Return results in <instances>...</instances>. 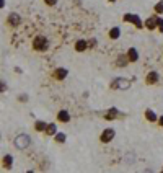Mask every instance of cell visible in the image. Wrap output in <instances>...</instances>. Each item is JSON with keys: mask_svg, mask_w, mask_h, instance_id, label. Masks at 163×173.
<instances>
[{"mask_svg": "<svg viewBox=\"0 0 163 173\" xmlns=\"http://www.w3.org/2000/svg\"><path fill=\"white\" fill-rule=\"evenodd\" d=\"M90 46H88V41H85V39H78L77 43H75V51L77 53H83V51H86Z\"/></svg>", "mask_w": 163, "mask_h": 173, "instance_id": "30bf717a", "label": "cell"}, {"mask_svg": "<svg viewBox=\"0 0 163 173\" xmlns=\"http://www.w3.org/2000/svg\"><path fill=\"white\" fill-rule=\"evenodd\" d=\"M127 62H129V57H127V54H126V56L121 54V56L118 57V62H116V65H118V67H124V65H127Z\"/></svg>", "mask_w": 163, "mask_h": 173, "instance_id": "2e32d148", "label": "cell"}, {"mask_svg": "<svg viewBox=\"0 0 163 173\" xmlns=\"http://www.w3.org/2000/svg\"><path fill=\"white\" fill-rule=\"evenodd\" d=\"M7 23H8V25L10 26H18L20 25V23H21V16L18 15V13H10L8 16H7Z\"/></svg>", "mask_w": 163, "mask_h": 173, "instance_id": "8992f818", "label": "cell"}, {"mask_svg": "<svg viewBox=\"0 0 163 173\" xmlns=\"http://www.w3.org/2000/svg\"><path fill=\"white\" fill-rule=\"evenodd\" d=\"M122 21L132 23V25H136L137 28H142V26H145V23H142L140 16H139V15H134V13H126L124 16H122Z\"/></svg>", "mask_w": 163, "mask_h": 173, "instance_id": "277c9868", "label": "cell"}, {"mask_svg": "<svg viewBox=\"0 0 163 173\" xmlns=\"http://www.w3.org/2000/svg\"><path fill=\"white\" fill-rule=\"evenodd\" d=\"M52 75H54L56 80H64L69 75V70H67V69H64V67H57L56 70L52 72Z\"/></svg>", "mask_w": 163, "mask_h": 173, "instance_id": "ba28073f", "label": "cell"}, {"mask_svg": "<svg viewBox=\"0 0 163 173\" xmlns=\"http://www.w3.org/2000/svg\"><path fill=\"white\" fill-rule=\"evenodd\" d=\"M114 136H116L114 129H113V128H108V129H104V131L101 132L100 141H101L103 144H108V142H111V141L114 139Z\"/></svg>", "mask_w": 163, "mask_h": 173, "instance_id": "5b68a950", "label": "cell"}, {"mask_svg": "<svg viewBox=\"0 0 163 173\" xmlns=\"http://www.w3.org/2000/svg\"><path fill=\"white\" fill-rule=\"evenodd\" d=\"M158 124L161 126V128H163V114H161V116L158 118Z\"/></svg>", "mask_w": 163, "mask_h": 173, "instance_id": "484cf974", "label": "cell"}, {"mask_svg": "<svg viewBox=\"0 0 163 173\" xmlns=\"http://www.w3.org/2000/svg\"><path fill=\"white\" fill-rule=\"evenodd\" d=\"M118 114H119L118 109H116V108H111V109L108 111V114H104V118H106V119H114Z\"/></svg>", "mask_w": 163, "mask_h": 173, "instance_id": "d6986e66", "label": "cell"}, {"mask_svg": "<svg viewBox=\"0 0 163 173\" xmlns=\"http://www.w3.org/2000/svg\"><path fill=\"white\" fill-rule=\"evenodd\" d=\"M145 119L150 121V123H155V121H158V116L155 114L153 109H145Z\"/></svg>", "mask_w": 163, "mask_h": 173, "instance_id": "4fadbf2b", "label": "cell"}, {"mask_svg": "<svg viewBox=\"0 0 163 173\" xmlns=\"http://www.w3.org/2000/svg\"><path fill=\"white\" fill-rule=\"evenodd\" d=\"M145 28L147 30H155V28H158V18L157 16H148L147 20H145Z\"/></svg>", "mask_w": 163, "mask_h": 173, "instance_id": "9c48e42d", "label": "cell"}, {"mask_svg": "<svg viewBox=\"0 0 163 173\" xmlns=\"http://www.w3.org/2000/svg\"><path fill=\"white\" fill-rule=\"evenodd\" d=\"M111 86L113 90H127L131 86V82L127 78H122V77H118V78H114L113 82H111Z\"/></svg>", "mask_w": 163, "mask_h": 173, "instance_id": "3957f363", "label": "cell"}, {"mask_svg": "<svg viewBox=\"0 0 163 173\" xmlns=\"http://www.w3.org/2000/svg\"><path fill=\"white\" fill-rule=\"evenodd\" d=\"M158 80H160L158 72H148L147 77H145V83L147 85H155V83H158Z\"/></svg>", "mask_w": 163, "mask_h": 173, "instance_id": "52a82bcc", "label": "cell"}, {"mask_svg": "<svg viewBox=\"0 0 163 173\" xmlns=\"http://www.w3.org/2000/svg\"><path fill=\"white\" fill-rule=\"evenodd\" d=\"M57 119H59L61 123H69V121H70V113H69L67 109H61V111L57 113Z\"/></svg>", "mask_w": 163, "mask_h": 173, "instance_id": "8fae6325", "label": "cell"}, {"mask_svg": "<svg viewBox=\"0 0 163 173\" xmlns=\"http://www.w3.org/2000/svg\"><path fill=\"white\" fill-rule=\"evenodd\" d=\"M31 146V137L28 134H20L15 137V147L20 149V150H23V149H28Z\"/></svg>", "mask_w": 163, "mask_h": 173, "instance_id": "7a4b0ae2", "label": "cell"}, {"mask_svg": "<svg viewBox=\"0 0 163 173\" xmlns=\"http://www.w3.org/2000/svg\"><path fill=\"white\" fill-rule=\"evenodd\" d=\"M161 171H163V168H161Z\"/></svg>", "mask_w": 163, "mask_h": 173, "instance_id": "f546056e", "label": "cell"}, {"mask_svg": "<svg viewBox=\"0 0 163 173\" xmlns=\"http://www.w3.org/2000/svg\"><path fill=\"white\" fill-rule=\"evenodd\" d=\"M48 46H49V41H48V38H46V36H43V34H38V36L33 39V49L38 51V53H44V51H48Z\"/></svg>", "mask_w": 163, "mask_h": 173, "instance_id": "6da1fadb", "label": "cell"}, {"mask_svg": "<svg viewBox=\"0 0 163 173\" xmlns=\"http://www.w3.org/2000/svg\"><path fill=\"white\" fill-rule=\"evenodd\" d=\"M155 11L157 13H163V0H160V2L155 5Z\"/></svg>", "mask_w": 163, "mask_h": 173, "instance_id": "44dd1931", "label": "cell"}, {"mask_svg": "<svg viewBox=\"0 0 163 173\" xmlns=\"http://www.w3.org/2000/svg\"><path fill=\"white\" fill-rule=\"evenodd\" d=\"M46 5H49V7H54V5L57 3V0H44Z\"/></svg>", "mask_w": 163, "mask_h": 173, "instance_id": "7402d4cb", "label": "cell"}, {"mask_svg": "<svg viewBox=\"0 0 163 173\" xmlns=\"http://www.w3.org/2000/svg\"><path fill=\"white\" fill-rule=\"evenodd\" d=\"M18 100H20V101H23V103L28 101V95H21V96H18Z\"/></svg>", "mask_w": 163, "mask_h": 173, "instance_id": "cb8c5ba5", "label": "cell"}, {"mask_svg": "<svg viewBox=\"0 0 163 173\" xmlns=\"http://www.w3.org/2000/svg\"><path fill=\"white\" fill-rule=\"evenodd\" d=\"M48 123H44V121H36V124H34V129H36L38 132H46V129H48Z\"/></svg>", "mask_w": 163, "mask_h": 173, "instance_id": "9a60e30c", "label": "cell"}, {"mask_svg": "<svg viewBox=\"0 0 163 173\" xmlns=\"http://www.w3.org/2000/svg\"><path fill=\"white\" fill-rule=\"evenodd\" d=\"M119 36H121V30L118 26H114V28L109 30V38H111V39H118Z\"/></svg>", "mask_w": 163, "mask_h": 173, "instance_id": "e0dca14e", "label": "cell"}, {"mask_svg": "<svg viewBox=\"0 0 163 173\" xmlns=\"http://www.w3.org/2000/svg\"><path fill=\"white\" fill-rule=\"evenodd\" d=\"M96 44V39H90V41H88V46H90V48H91V46H95Z\"/></svg>", "mask_w": 163, "mask_h": 173, "instance_id": "d4e9b609", "label": "cell"}, {"mask_svg": "<svg viewBox=\"0 0 163 173\" xmlns=\"http://www.w3.org/2000/svg\"><path fill=\"white\" fill-rule=\"evenodd\" d=\"M0 7H2V8L5 7V0H0Z\"/></svg>", "mask_w": 163, "mask_h": 173, "instance_id": "83f0119b", "label": "cell"}, {"mask_svg": "<svg viewBox=\"0 0 163 173\" xmlns=\"http://www.w3.org/2000/svg\"><path fill=\"white\" fill-rule=\"evenodd\" d=\"M158 30L160 33H163V18H158Z\"/></svg>", "mask_w": 163, "mask_h": 173, "instance_id": "603a6c76", "label": "cell"}, {"mask_svg": "<svg viewBox=\"0 0 163 173\" xmlns=\"http://www.w3.org/2000/svg\"><path fill=\"white\" fill-rule=\"evenodd\" d=\"M127 57H129V62H137L139 61V53L136 48H131L127 51Z\"/></svg>", "mask_w": 163, "mask_h": 173, "instance_id": "7c38bea8", "label": "cell"}, {"mask_svg": "<svg viewBox=\"0 0 163 173\" xmlns=\"http://www.w3.org/2000/svg\"><path fill=\"white\" fill-rule=\"evenodd\" d=\"M56 142L64 144V142H65V134H64V132H57V134H56Z\"/></svg>", "mask_w": 163, "mask_h": 173, "instance_id": "ffe728a7", "label": "cell"}, {"mask_svg": "<svg viewBox=\"0 0 163 173\" xmlns=\"http://www.w3.org/2000/svg\"><path fill=\"white\" fill-rule=\"evenodd\" d=\"M57 134V126L54 123H51L48 126V129H46V136H56Z\"/></svg>", "mask_w": 163, "mask_h": 173, "instance_id": "ac0fdd59", "label": "cell"}, {"mask_svg": "<svg viewBox=\"0 0 163 173\" xmlns=\"http://www.w3.org/2000/svg\"><path fill=\"white\" fill-rule=\"evenodd\" d=\"M111 2H114V0H111Z\"/></svg>", "mask_w": 163, "mask_h": 173, "instance_id": "f1b7e54d", "label": "cell"}, {"mask_svg": "<svg viewBox=\"0 0 163 173\" xmlns=\"http://www.w3.org/2000/svg\"><path fill=\"white\" fill-rule=\"evenodd\" d=\"M0 90H2V91L7 90V85H5V82H2V88H0Z\"/></svg>", "mask_w": 163, "mask_h": 173, "instance_id": "4316f807", "label": "cell"}, {"mask_svg": "<svg viewBox=\"0 0 163 173\" xmlns=\"http://www.w3.org/2000/svg\"><path fill=\"white\" fill-rule=\"evenodd\" d=\"M2 163H3V167L7 170H10L11 168V165H13V157H11V155H3V160H2Z\"/></svg>", "mask_w": 163, "mask_h": 173, "instance_id": "5bb4252c", "label": "cell"}]
</instances>
